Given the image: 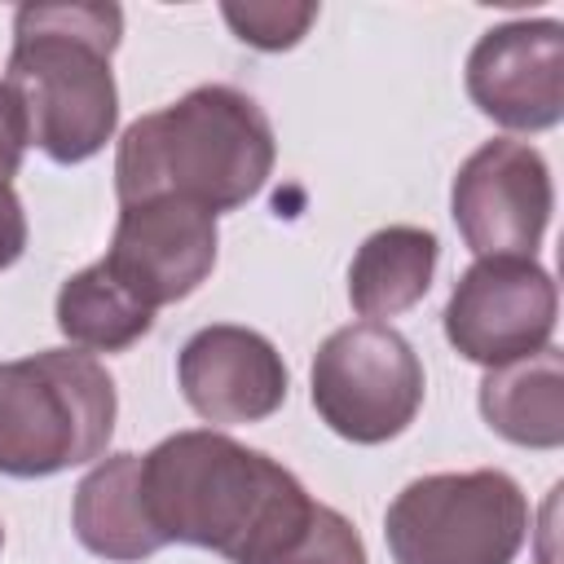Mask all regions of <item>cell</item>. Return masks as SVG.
<instances>
[{"instance_id": "obj_1", "label": "cell", "mask_w": 564, "mask_h": 564, "mask_svg": "<svg viewBox=\"0 0 564 564\" xmlns=\"http://www.w3.org/2000/svg\"><path fill=\"white\" fill-rule=\"evenodd\" d=\"M141 502L163 546H203L229 564H286L326 507L278 458L216 427L172 432L141 454Z\"/></svg>"}, {"instance_id": "obj_2", "label": "cell", "mask_w": 564, "mask_h": 564, "mask_svg": "<svg viewBox=\"0 0 564 564\" xmlns=\"http://www.w3.org/2000/svg\"><path fill=\"white\" fill-rule=\"evenodd\" d=\"M278 141L256 97L234 84H198L181 101L132 119L115 150L123 203L189 198L207 212L251 203L273 176Z\"/></svg>"}, {"instance_id": "obj_3", "label": "cell", "mask_w": 564, "mask_h": 564, "mask_svg": "<svg viewBox=\"0 0 564 564\" xmlns=\"http://www.w3.org/2000/svg\"><path fill=\"white\" fill-rule=\"evenodd\" d=\"M123 40L119 4H22L4 88L26 119V145L70 167L106 150L119 123L110 57Z\"/></svg>"}, {"instance_id": "obj_4", "label": "cell", "mask_w": 564, "mask_h": 564, "mask_svg": "<svg viewBox=\"0 0 564 564\" xmlns=\"http://www.w3.org/2000/svg\"><path fill=\"white\" fill-rule=\"evenodd\" d=\"M115 379L84 348L0 361V471L18 480L93 463L115 436Z\"/></svg>"}, {"instance_id": "obj_5", "label": "cell", "mask_w": 564, "mask_h": 564, "mask_svg": "<svg viewBox=\"0 0 564 564\" xmlns=\"http://www.w3.org/2000/svg\"><path fill=\"white\" fill-rule=\"evenodd\" d=\"M397 564H511L529 538V498L498 471H432L410 480L383 516Z\"/></svg>"}, {"instance_id": "obj_6", "label": "cell", "mask_w": 564, "mask_h": 564, "mask_svg": "<svg viewBox=\"0 0 564 564\" xmlns=\"http://www.w3.org/2000/svg\"><path fill=\"white\" fill-rule=\"evenodd\" d=\"M423 361L410 339L383 322H352L322 339L308 370L313 410L352 445L401 436L423 405Z\"/></svg>"}, {"instance_id": "obj_7", "label": "cell", "mask_w": 564, "mask_h": 564, "mask_svg": "<svg viewBox=\"0 0 564 564\" xmlns=\"http://www.w3.org/2000/svg\"><path fill=\"white\" fill-rule=\"evenodd\" d=\"M560 317L555 278L533 256H480L449 291L445 339L458 357L494 370L551 344Z\"/></svg>"}, {"instance_id": "obj_8", "label": "cell", "mask_w": 564, "mask_h": 564, "mask_svg": "<svg viewBox=\"0 0 564 564\" xmlns=\"http://www.w3.org/2000/svg\"><path fill=\"white\" fill-rule=\"evenodd\" d=\"M555 212L546 159L516 137H494L471 150L449 189V216L463 242L480 256H533Z\"/></svg>"}, {"instance_id": "obj_9", "label": "cell", "mask_w": 564, "mask_h": 564, "mask_svg": "<svg viewBox=\"0 0 564 564\" xmlns=\"http://www.w3.org/2000/svg\"><path fill=\"white\" fill-rule=\"evenodd\" d=\"M216 242V212L189 198H145L119 207V225L101 260L145 308H163L207 282Z\"/></svg>"}, {"instance_id": "obj_10", "label": "cell", "mask_w": 564, "mask_h": 564, "mask_svg": "<svg viewBox=\"0 0 564 564\" xmlns=\"http://www.w3.org/2000/svg\"><path fill=\"white\" fill-rule=\"evenodd\" d=\"M467 97L511 132H546L564 119V26L516 18L489 26L467 53Z\"/></svg>"}, {"instance_id": "obj_11", "label": "cell", "mask_w": 564, "mask_h": 564, "mask_svg": "<svg viewBox=\"0 0 564 564\" xmlns=\"http://www.w3.org/2000/svg\"><path fill=\"white\" fill-rule=\"evenodd\" d=\"M176 383L198 419L212 427H238L278 414L291 375L282 352L260 330L216 322L185 339L176 357Z\"/></svg>"}, {"instance_id": "obj_12", "label": "cell", "mask_w": 564, "mask_h": 564, "mask_svg": "<svg viewBox=\"0 0 564 564\" xmlns=\"http://www.w3.org/2000/svg\"><path fill=\"white\" fill-rule=\"evenodd\" d=\"M70 529L84 551L115 564H141L163 551V538L141 502V454H110L75 485Z\"/></svg>"}, {"instance_id": "obj_13", "label": "cell", "mask_w": 564, "mask_h": 564, "mask_svg": "<svg viewBox=\"0 0 564 564\" xmlns=\"http://www.w3.org/2000/svg\"><path fill=\"white\" fill-rule=\"evenodd\" d=\"M480 414L485 423L524 449H560L564 445V357L546 344L533 357L494 366L480 379Z\"/></svg>"}, {"instance_id": "obj_14", "label": "cell", "mask_w": 564, "mask_h": 564, "mask_svg": "<svg viewBox=\"0 0 564 564\" xmlns=\"http://www.w3.org/2000/svg\"><path fill=\"white\" fill-rule=\"evenodd\" d=\"M436 256H441V242L432 229H419V225L375 229L348 264L352 308L366 322H383V317L414 308L432 286Z\"/></svg>"}, {"instance_id": "obj_15", "label": "cell", "mask_w": 564, "mask_h": 564, "mask_svg": "<svg viewBox=\"0 0 564 564\" xmlns=\"http://www.w3.org/2000/svg\"><path fill=\"white\" fill-rule=\"evenodd\" d=\"M154 308H145L110 269L93 260L70 273L57 291V330L84 352H123L141 335H150Z\"/></svg>"}, {"instance_id": "obj_16", "label": "cell", "mask_w": 564, "mask_h": 564, "mask_svg": "<svg viewBox=\"0 0 564 564\" xmlns=\"http://www.w3.org/2000/svg\"><path fill=\"white\" fill-rule=\"evenodd\" d=\"M220 13L242 44L282 53L304 40L308 22L317 18V4H225Z\"/></svg>"}, {"instance_id": "obj_17", "label": "cell", "mask_w": 564, "mask_h": 564, "mask_svg": "<svg viewBox=\"0 0 564 564\" xmlns=\"http://www.w3.org/2000/svg\"><path fill=\"white\" fill-rule=\"evenodd\" d=\"M22 150H26V119L18 97L0 79V181H9L22 167Z\"/></svg>"}, {"instance_id": "obj_18", "label": "cell", "mask_w": 564, "mask_h": 564, "mask_svg": "<svg viewBox=\"0 0 564 564\" xmlns=\"http://www.w3.org/2000/svg\"><path fill=\"white\" fill-rule=\"evenodd\" d=\"M26 251V212L9 181H0V273L18 264Z\"/></svg>"}, {"instance_id": "obj_19", "label": "cell", "mask_w": 564, "mask_h": 564, "mask_svg": "<svg viewBox=\"0 0 564 564\" xmlns=\"http://www.w3.org/2000/svg\"><path fill=\"white\" fill-rule=\"evenodd\" d=\"M0 546H4V529H0Z\"/></svg>"}]
</instances>
